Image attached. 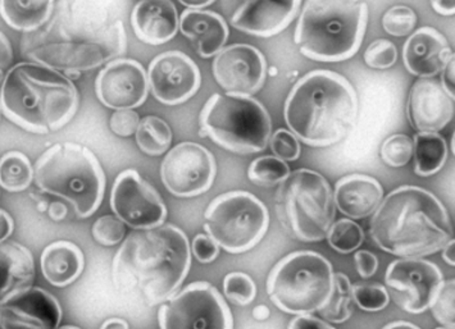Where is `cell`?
Wrapping results in <instances>:
<instances>
[{"label": "cell", "mask_w": 455, "mask_h": 329, "mask_svg": "<svg viewBox=\"0 0 455 329\" xmlns=\"http://www.w3.org/2000/svg\"><path fill=\"white\" fill-rule=\"evenodd\" d=\"M34 33L23 42L25 56L67 74L100 67L126 51L123 21L80 3H60L44 30Z\"/></svg>", "instance_id": "cell-1"}, {"label": "cell", "mask_w": 455, "mask_h": 329, "mask_svg": "<svg viewBox=\"0 0 455 329\" xmlns=\"http://www.w3.org/2000/svg\"><path fill=\"white\" fill-rule=\"evenodd\" d=\"M190 265L189 239L179 227L135 231L113 259V285L123 295L156 307L175 295Z\"/></svg>", "instance_id": "cell-2"}, {"label": "cell", "mask_w": 455, "mask_h": 329, "mask_svg": "<svg viewBox=\"0 0 455 329\" xmlns=\"http://www.w3.org/2000/svg\"><path fill=\"white\" fill-rule=\"evenodd\" d=\"M370 235L379 249L399 258L433 255L454 239L444 205L419 186H402L382 199Z\"/></svg>", "instance_id": "cell-3"}, {"label": "cell", "mask_w": 455, "mask_h": 329, "mask_svg": "<svg viewBox=\"0 0 455 329\" xmlns=\"http://www.w3.org/2000/svg\"><path fill=\"white\" fill-rule=\"evenodd\" d=\"M358 115V97L340 74L315 69L301 77L285 103L290 131L306 145L324 148L347 137Z\"/></svg>", "instance_id": "cell-4"}, {"label": "cell", "mask_w": 455, "mask_h": 329, "mask_svg": "<svg viewBox=\"0 0 455 329\" xmlns=\"http://www.w3.org/2000/svg\"><path fill=\"white\" fill-rule=\"evenodd\" d=\"M0 106L12 122L34 134H51L76 114V86L57 69L22 62L5 74Z\"/></svg>", "instance_id": "cell-5"}, {"label": "cell", "mask_w": 455, "mask_h": 329, "mask_svg": "<svg viewBox=\"0 0 455 329\" xmlns=\"http://www.w3.org/2000/svg\"><path fill=\"white\" fill-rule=\"evenodd\" d=\"M368 5L363 0H307L301 11L295 44L317 62H343L363 43Z\"/></svg>", "instance_id": "cell-6"}, {"label": "cell", "mask_w": 455, "mask_h": 329, "mask_svg": "<svg viewBox=\"0 0 455 329\" xmlns=\"http://www.w3.org/2000/svg\"><path fill=\"white\" fill-rule=\"evenodd\" d=\"M37 187L60 196L74 207L78 218L100 209L106 192V176L98 158L86 146L60 143L46 150L35 164Z\"/></svg>", "instance_id": "cell-7"}, {"label": "cell", "mask_w": 455, "mask_h": 329, "mask_svg": "<svg viewBox=\"0 0 455 329\" xmlns=\"http://www.w3.org/2000/svg\"><path fill=\"white\" fill-rule=\"evenodd\" d=\"M202 137L236 154H256L268 146L272 122L265 106L251 97L213 94L199 117Z\"/></svg>", "instance_id": "cell-8"}, {"label": "cell", "mask_w": 455, "mask_h": 329, "mask_svg": "<svg viewBox=\"0 0 455 329\" xmlns=\"http://www.w3.org/2000/svg\"><path fill=\"white\" fill-rule=\"evenodd\" d=\"M275 209L286 232L303 242L326 239L336 216L329 182L311 169L295 170L281 182Z\"/></svg>", "instance_id": "cell-9"}, {"label": "cell", "mask_w": 455, "mask_h": 329, "mask_svg": "<svg viewBox=\"0 0 455 329\" xmlns=\"http://www.w3.org/2000/svg\"><path fill=\"white\" fill-rule=\"evenodd\" d=\"M267 295L283 313L306 316L329 302L333 290L331 262L313 251L289 254L272 268Z\"/></svg>", "instance_id": "cell-10"}, {"label": "cell", "mask_w": 455, "mask_h": 329, "mask_svg": "<svg viewBox=\"0 0 455 329\" xmlns=\"http://www.w3.org/2000/svg\"><path fill=\"white\" fill-rule=\"evenodd\" d=\"M204 231L220 247L243 254L256 247L269 227L266 205L246 192L217 196L204 213Z\"/></svg>", "instance_id": "cell-11"}, {"label": "cell", "mask_w": 455, "mask_h": 329, "mask_svg": "<svg viewBox=\"0 0 455 329\" xmlns=\"http://www.w3.org/2000/svg\"><path fill=\"white\" fill-rule=\"evenodd\" d=\"M161 329H234V318L220 291L194 282L175 294L158 311Z\"/></svg>", "instance_id": "cell-12"}, {"label": "cell", "mask_w": 455, "mask_h": 329, "mask_svg": "<svg viewBox=\"0 0 455 329\" xmlns=\"http://www.w3.org/2000/svg\"><path fill=\"white\" fill-rule=\"evenodd\" d=\"M443 282L440 268L419 258L393 262L385 274L387 294L399 308L411 314L427 310Z\"/></svg>", "instance_id": "cell-13"}, {"label": "cell", "mask_w": 455, "mask_h": 329, "mask_svg": "<svg viewBox=\"0 0 455 329\" xmlns=\"http://www.w3.org/2000/svg\"><path fill=\"white\" fill-rule=\"evenodd\" d=\"M111 208L120 221L135 230H150L166 221L167 208L161 195L135 169L124 170L116 178Z\"/></svg>", "instance_id": "cell-14"}, {"label": "cell", "mask_w": 455, "mask_h": 329, "mask_svg": "<svg viewBox=\"0 0 455 329\" xmlns=\"http://www.w3.org/2000/svg\"><path fill=\"white\" fill-rule=\"evenodd\" d=\"M216 161L207 148L181 143L162 161L161 177L168 192L178 198H194L207 192L216 178Z\"/></svg>", "instance_id": "cell-15"}, {"label": "cell", "mask_w": 455, "mask_h": 329, "mask_svg": "<svg viewBox=\"0 0 455 329\" xmlns=\"http://www.w3.org/2000/svg\"><path fill=\"white\" fill-rule=\"evenodd\" d=\"M301 0H221L231 26L253 36L271 37L294 21Z\"/></svg>", "instance_id": "cell-16"}, {"label": "cell", "mask_w": 455, "mask_h": 329, "mask_svg": "<svg viewBox=\"0 0 455 329\" xmlns=\"http://www.w3.org/2000/svg\"><path fill=\"white\" fill-rule=\"evenodd\" d=\"M148 83L153 97L162 104L178 106L198 92L202 76L198 66L182 51H166L152 60Z\"/></svg>", "instance_id": "cell-17"}, {"label": "cell", "mask_w": 455, "mask_h": 329, "mask_svg": "<svg viewBox=\"0 0 455 329\" xmlns=\"http://www.w3.org/2000/svg\"><path fill=\"white\" fill-rule=\"evenodd\" d=\"M213 76L228 95L251 97L265 85V56L251 45L228 46L214 58Z\"/></svg>", "instance_id": "cell-18"}, {"label": "cell", "mask_w": 455, "mask_h": 329, "mask_svg": "<svg viewBox=\"0 0 455 329\" xmlns=\"http://www.w3.org/2000/svg\"><path fill=\"white\" fill-rule=\"evenodd\" d=\"M149 90L148 76L140 63L133 59H115L98 74L95 91L107 108L133 109L145 102Z\"/></svg>", "instance_id": "cell-19"}, {"label": "cell", "mask_w": 455, "mask_h": 329, "mask_svg": "<svg viewBox=\"0 0 455 329\" xmlns=\"http://www.w3.org/2000/svg\"><path fill=\"white\" fill-rule=\"evenodd\" d=\"M62 308L39 287L26 288L0 302V329H58Z\"/></svg>", "instance_id": "cell-20"}, {"label": "cell", "mask_w": 455, "mask_h": 329, "mask_svg": "<svg viewBox=\"0 0 455 329\" xmlns=\"http://www.w3.org/2000/svg\"><path fill=\"white\" fill-rule=\"evenodd\" d=\"M454 115V99L439 80L419 79L414 82L408 100L411 125L419 132H439Z\"/></svg>", "instance_id": "cell-21"}, {"label": "cell", "mask_w": 455, "mask_h": 329, "mask_svg": "<svg viewBox=\"0 0 455 329\" xmlns=\"http://www.w3.org/2000/svg\"><path fill=\"white\" fill-rule=\"evenodd\" d=\"M451 58H454V53L448 40L433 27L419 28L403 46L405 68L421 79L439 74Z\"/></svg>", "instance_id": "cell-22"}, {"label": "cell", "mask_w": 455, "mask_h": 329, "mask_svg": "<svg viewBox=\"0 0 455 329\" xmlns=\"http://www.w3.org/2000/svg\"><path fill=\"white\" fill-rule=\"evenodd\" d=\"M132 25L140 42L164 44L178 34V10L171 0H141L132 10Z\"/></svg>", "instance_id": "cell-23"}, {"label": "cell", "mask_w": 455, "mask_h": 329, "mask_svg": "<svg viewBox=\"0 0 455 329\" xmlns=\"http://www.w3.org/2000/svg\"><path fill=\"white\" fill-rule=\"evenodd\" d=\"M384 199V189L376 178L349 175L336 182L333 203L336 209L350 219L372 215Z\"/></svg>", "instance_id": "cell-24"}, {"label": "cell", "mask_w": 455, "mask_h": 329, "mask_svg": "<svg viewBox=\"0 0 455 329\" xmlns=\"http://www.w3.org/2000/svg\"><path fill=\"white\" fill-rule=\"evenodd\" d=\"M180 30L196 46L199 56H217L228 42V27L225 19L216 12L189 10L182 12Z\"/></svg>", "instance_id": "cell-25"}, {"label": "cell", "mask_w": 455, "mask_h": 329, "mask_svg": "<svg viewBox=\"0 0 455 329\" xmlns=\"http://www.w3.org/2000/svg\"><path fill=\"white\" fill-rule=\"evenodd\" d=\"M42 273L49 284L66 287L74 284L84 272L85 256L74 242L60 241L46 247L40 258Z\"/></svg>", "instance_id": "cell-26"}, {"label": "cell", "mask_w": 455, "mask_h": 329, "mask_svg": "<svg viewBox=\"0 0 455 329\" xmlns=\"http://www.w3.org/2000/svg\"><path fill=\"white\" fill-rule=\"evenodd\" d=\"M35 278L33 254L17 242L0 244V302L31 287Z\"/></svg>", "instance_id": "cell-27"}, {"label": "cell", "mask_w": 455, "mask_h": 329, "mask_svg": "<svg viewBox=\"0 0 455 329\" xmlns=\"http://www.w3.org/2000/svg\"><path fill=\"white\" fill-rule=\"evenodd\" d=\"M54 0H0V16L12 28L34 33L48 23Z\"/></svg>", "instance_id": "cell-28"}, {"label": "cell", "mask_w": 455, "mask_h": 329, "mask_svg": "<svg viewBox=\"0 0 455 329\" xmlns=\"http://www.w3.org/2000/svg\"><path fill=\"white\" fill-rule=\"evenodd\" d=\"M414 172L428 177L445 166L448 145L437 132H419L413 140Z\"/></svg>", "instance_id": "cell-29"}, {"label": "cell", "mask_w": 455, "mask_h": 329, "mask_svg": "<svg viewBox=\"0 0 455 329\" xmlns=\"http://www.w3.org/2000/svg\"><path fill=\"white\" fill-rule=\"evenodd\" d=\"M135 135L141 152L152 157L164 154L172 143L171 127L166 121L155 115H148L140 120Z\"/></svg>", "instance_id": "cell-30"}, {"label": "cell", "mask_w": 455, "mask_h": 329, "mask_svg": "<svg viewBox=\"0 0 455 329\" xmlns=\"http://www.w3.org/2000/svg\"><path fill=\"white\" fill-rule=\"evenodd\" d=\"M34 180L31 161L21 152H10L0 160V186L10 192H25Z\"/></svg>", "instance_id": "cell-31"}, {"label": "cell", "mask_w": 455, "mask_h": 329, "mask_svg": "<svg viewBox=\"0 0 455 329\" xmlns=\"http://www.w3.org/2000/svg\"><path fill=\"white\" fill-rule=\"evenodd\" d=\"M353 286L344 273H333V290L329 302L321 309V317L326 322L344 323L353 313Z\"/></svg>", "instance_id": "cell-32"}, {"label": "cell", "mask_w": 455, "mask_h": 329, "mask_svg": "<svg viewBox=\"0 0 455 329\" xmlns=\"http://www.w3.org/2000/svg\"><path fill=\"white\" fill-rule=\"evenodd\" d=\"M290 175L286 161L266 155L251 161L248 169L249 180L260 187H274L280 184Z\"/></svg>", "instance_id": "cell-33"}, {"label": "cell", "mask_w": 455, "mask_h": 329, "mask_svg": "<svg viewBox=\"0 0 455 329\" xmlns=\"http://www.w3.org/2000/svg\"><path fill=\"white\" fill-rule=\"evenodd\" d=\"M327 241L333 250L340 254H350L358 250L364 241V232L358 223L352 219H340L333 222Z\"/></svg>", "instance_id": "cell-34"}, {"label": "cell", "mask_w": 455, "mask_h": 329, "mask_svg": "<svg viewBox=\"0 0 455 329\" xmlns=\"http://www.w3.org/2000/svg\"><path fill=\"white\" fill-rule=\"evenodd\" d=\"M223 291L231 302L245 307L256 299L257 286L248 274L233 272L228 273L223 279Z\"/></svg>", "instance_id": "cell-35"}, {"label": "cell", "mask_w": 455, "mask_h": 329, "mask_svg": "<svg viewBox=\"0 0 455 329\" xmlns=\"http://www.w3.org/2000/svg\"><path fill=\"white\" fill-rule=\"evenodd\" d=\"M379 154L381 160L393 168L407 166L413 157V140L407 135H393L384 141Z\"/></svg>", "instance_id": "cell-36"}, {"label": "cell", "mask_w": 455, "mask_h": 329, "mask_svg": "<svg viewBox=\"0 0 455 329\" xmlns=\"http://www.w3.org/2000/svg\"><path fill=\"white\" fill-rule=\"evenodd\" d=\"M353 299L362 310L370 313L384 310L390 302L387 288L379 285L353 286Z\"/></svg>", "instance_id": "cell-37"}, {"label": "cell", "mask_w": 455, "mask_h": 329, "mask_svg": "<svg viewBox=\"0 0 455 329\" xmlns=\"http://www.w3.org/2000/svg\"><path fill=\"white\" fill-rule=\"evenodd\" d=\"M417 16L407 5H395L385 13L382 26L391 36H407L416 27Z\"/></svg>", "instance_id": "cell-38"}, {"label": "cell", "mask_w": 455, "mask_h": 329, "mask_svg": "<svg viewBox=\"0 0 455 329\" xmlns=\"http://www.w3.org/2000/svg\"><path fill=\"white\" fill-rule=\"evenodd\" d=\"M430 308L443 327L454 329V278L443 282Z\"/></svg>", "instance_id": "cell-39"}, {"label": "cell", "mask_w": 455, "mask_h": 329, "mask_svg": "<svg viewBox=\"0 0 455 329\" xmlns=\"http://www.w3.org/2000/svg\"><path fill=\"white\" fill-rule=\"evenodd\" d=\"M126 233V228L123 221L113 215H104L97 219L92 226V236L95 241L103 247H115L120 244Z\"/></svg>", "instance_id": "cell-40"}, {"label": "cell", "mask_w": 455, "mask_h": 329, "mask_svg": "<svg viewBox=\"0 0 455 329\" xmlns=\"http://www.w3.org/2000/svg\"><path fill=\"white\" fill-rule=\"evenodd\" d=\"M398 59L396 46L389 40L379 39L368 46L364 51V60L368 67L375 69H387L393 67Z\"/></svg>", "instance_id": "cell-41"}, {"label": "cell", "mask_w": 455, "mask_h": 329, "mask_svg": "<svg viewBox=\"0 0 455 329\" xmlns=\"http://www.w3.org/2000/svg\"><path fill=\"white\" fill-rule=\"evenodd\" d=\"M269 146L278 160L294 161L299 158L300 145L298 137L285 129H277L269 138Z\"/></svg>", "instance_id": "cell-42"}, {"label": "cell", "mask_w": 455, "mask_h": 329, "mask_svg": "<svg viewBox=\"0 0 455 329\" xmlns=\"http://www.w3.org/2000/svg\"><path fill=\"white\" fill-rule=\"evenodd\" d=\"M139 122H140V118L135 111L121 109L112 114L111 129L118 137H129L135 134Z\"/></svg>", "instance_id": "cell-43"}, {"label": "cell", "mask_w": 455, "mask_h": 329, "mask_svg": "<svg viewBox=\"0 0 455 329\" xmlns=\"http://www.w3.org/2000/svg\"><path fill=\"white\" fill-rule=\"evenodd\" d=\"M193 253L196 261L207 264L216 261L220 247L208 235H198L193 239Z\"/></svg>", "instance_id": "cell-44"}, {"label": "cell", "mask_w": 455, "mask_h": 329, "mask_svg": "<svg viewBox=\"0 0 455 329\" xmlns=\"http://www.w3.org/2000/svg\"><path fill=\"white\" fill-rule=\"evenodd\" d=\"M355 267L362 278H371L379 268V261L372 253L367 250L356 251L355 255Z\"/></svg>", "instance_id": "cell-45"}, {"label": "cell", "mask_w": 455, "mask_h": 329, "mask_svg": "<svg viewBox=\"0 0 455 329\" xmlns=\"http://www.w3.org/2000/svg\"><path fill=\"white\" fill-rule=\"evenodd\" d=\"M12 60H13V51L10 40L0 31V85L5 79V72L10 71Z\"/></svg>", "instance_id": "cell-46"}, {"label": "cell", "mask_w": 455, "mask_h": 329, "mask_svg": "<svg viewBox=\"0 0 455 329\" xmlns=\"http://www.w3.org/2000/svg\"><path fill=\"white\" fill-rule=\"evenodd\" d=\"M288 329H336L329 323L323 322V320L315 318L311 314H306V316H298L290 322Z\"/></svg>", "instance_id": "cell-47"}, {"label": "cell", "mask_w": 455, "mask_h": 329, "mask_svg": "<svg viewBox=\"0 0 455 329\" xmlns=\"http://www.w3.org/2000/svg\"><path fill=\"white\" fill-rule=\"evenodd\" d=\"M442 82L444 90L454 99V58L449 60L448 65L443 69Z\"/></svg>", "instance_id": "cell-48"}, {"label": "cell", "mask_w": 455, "mask_h": 329, "mask_svg": "<svg viewBox=\"0 0 455 329\" xmlns=\"http://www.w3.org/2000/svg\"><path fill=\"white\" fill-rule=\"evenodd\" d=\"M13 219L5 210L0 209V244L13 233Z\"/></svg>", "instance_id": "cell-49"}, {"label": "cell", "mask_w": 455, "mask_h": 329, "mask_svg": "<svg viewBox=\"0 0 455 329\" xmlns=\"http://www.w3.org/2000/svg\"><path fill=\"white\" fill-rule=\"evenodd\" d=\"M431 5L442 16L451 17L455 13V0H430Z\"/></svg>", "instance_id": "cell-50"}, {"label": "cell", "mask_w": 455, "mask_h": 329, "mask_svg": "<svg viewBox=\"0 0 455 329\" xmlns=\"http://www.w3.org/2000/svg\"><path fill=\"white\" fill-rule=\"evenodd\" d=\"M49 216H51L53 221H63V219L67 216V207L65 204L60 203V201H54L53 204H51L48 209Z\"/></svg>", "instance_id": "cell-51"}, {"label": "cell", "mask_w": 455, "mask_h": 329, "mask_svg": "<svg viewBox=\"0 0 455 329\" xmlns=\"http://www.w3.org/2000/svg\"><path fill=\"white\" fill-rule=\"evenodd\" d=\"M179 2L185 5V7L200 10V8H205L208 5L213 4L216 0H179Z\"/></svg>", "instance_id": "cell-52"}, {"label": "cell", "mask_w": 455, "mask_h": 329, "mask_svg": "<svg viewBox=\"0 0 455 329\" xmlns=\"http://www.w3.org/2000/svg\"><path fill=\"white\" fill-rule=\"evenodd\" d=\"M100 329H129L126 320L121 318L107 319Z\"/></svg>", "instance_id": "cell-53"}, {"label": "cell", "mask_w": 455, "mask_h": 329, "mask_svg": "<svg viewBox=\"0 0 455 329\" xmlns=\"http://www.w3.org/2000/svg\"><path fill=\"white\" fill-rule=\"evenodd\" d=\"M454 239H451V241H449L448 244L445 245L444 247H443V259L446 262H448L449 265H451V267H454L455 262H454Z\"/></svg>", "instance_id": "cell-54"}, {"label": "cell", "mask_w": 455, "mask_h": 329, "mask_svg": "<svg viewBox=\"0 0 455 329\" xmlns=\"http://www.w3.org/2000/svg\"><path fill=\"white\" fill-rule=\"evenodd\" d=\"M269 309L266 307V305H258V307L253 309V317L254 319L259 320V322H265V320L269 318Z\"/></svg>", "instance_id": "cell-55"}, {"label": "cell", "mask_w": 455, "mask_h": 329, "mask_svg": "<svg viewBox=\"0 0 455 329\" xmlns=\"http://www.w3.org/2000/svg\"><path fill=\"white\" fill-rule=\"evenodd\" d=\"M382 329H421L417 325H411L410 322H404V320H396V322L390 323V325H385Z\"/></svg>", "instance_id": "cell-56"}, {"label": "cell", "mask_w": 455, "mask_h": 329, "mask_svg": "<svg viewBox=\"0 0 455 329\" xmlns=\"http://www.w3.org/2000/svg\"><path fill=\"white\" fill-rule=\"evenodd\" d=\"M58 329H81V328L75 327V325H65V327L58 328Z\"/></svg>", "instance_id": "cell-57"}, {"label": "cell", "mask_w": 455, "mask_h": 329, "mask_svg": "<svg viewBox=\"0 0 455 329\" xmlns=\"http://www.w3.org/2000/svg\"><path fill=\"white\" fill-rule=\"evenodd\" d=\"M272 71H271V74H276V71H275V68H271Z\"/></svg>", "instance_id": "cell-58"}, {"label": "cell", "mask_w": 455, "mask_h": 329, "mask_svg": "<svg viewBox=\"0 0 455 329\" xmlns=\"http://www.w3.org/2000/svg\"><path fill=\"white\" fill-rule=\"evenodd\" d=\"M436 329H449V328H444V327H442V328H436Z\"/></svg>", "instance_id": "cell-59"}]
</instances>
